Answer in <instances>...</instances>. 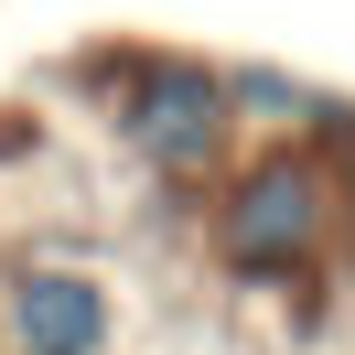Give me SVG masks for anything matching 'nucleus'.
Instances as JSON below:
<instances>
[{"label": "nucleus", "mask_w": 355, "mask_h": 355, "mask_svg": "<svg viewBox=\"0 0 355 355\" xmlns=\"http://www.w3.org/2000/svg\"><path fill=\"white\" fill-rule=\"evenodd\" d=\"M65 87L97 108V130L130 151L140 183L162 194H205L226 162L248 151V119L226 97L216 54H183V44H97L65 65Z\"/></svg>", "instance_id": "obj_1"}, {"label": "nucleus", "mask_w": 355, "mask_h": 355, "mask_svg": "<svg viewBox=\"0 0 355 355\" xmlns=\"http://www.w3.org/2000/svg\"><path fill=\"white\" fill-rule=\"evenodd\" d=\"M334 248H345V183H334V151H312V140H248L205 183V259L248 302L323 291Z\"/></svg>", "instance_id": "obj_2"}, {"label": "nucleus", "mask_w": 355, "mask_h": 355, "mask_svg": "<svg viewBox=\"0 0 355 355\" xmlns=\"http://www.w3.org/2000/svg\"><path fill=\"white\" fill-rule=\"evenodd\" d=\"M0 355H119V280L76 248L0 259Z\"/></svg>", "instance_id": "obj_3"}]
</instances>
